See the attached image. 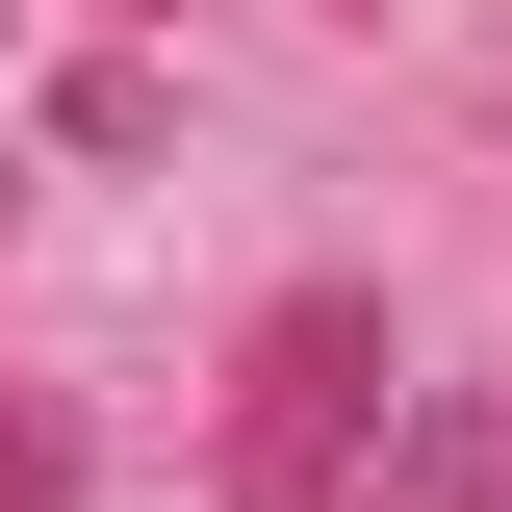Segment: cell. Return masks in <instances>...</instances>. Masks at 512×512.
<instances>
[{"instance_id": "1", "label": "cell", "mask_w": 512, "mask_h": 512, "mask_svg": "<svg viewBox=\"0 0 512 512\" xmlns=\"http://www.w3.org/2000/svg\"><path fill=\"white\" fill-rule=\"evenodd\" d=\"M384 410H410V359H384V308H359V282L256 308V359H231V487H205V512H333Z\"/></svg>"}, {"instance_id": "2", "label": "cell", "mask_w": 512, "mask_h": 512, "mask_svg": "<svg viewBox=\"0 0 512 512\" xmlns=\"http://www.w3.org/2000/svg\"><path fill=\"white\" fill-rule=\"evenodd\" d=\"M77 487V410H52V384H0V512H52Z\"/></svg>"}, {"instance_id": "3", "label": "cell", "mask_w": 512, "mask_h": 512, "mask_svg": "<svg viewBox=\"0 0 512 512\" xmlns=\"http://www.w3.org/2000/svg\"><path fill=\"white\" fill-rule=\"evenodd\" d=\"M103 26H154V0H103Z\"/></svg>"}]
</instances>
